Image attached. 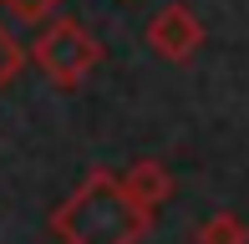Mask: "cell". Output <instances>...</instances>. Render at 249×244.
<instances>
[{"label": "cell", "mask_w": 249, "mask_h": 244, "mask_svg": "<svg viewBox=\"0 0 249 244\" xmlns=\"http://www.w3.org/2000/svg\"><path fill=\"white\" fill-rule=\"evenodd\" d=\"M194 244H249V224L239 214H229V209H219L194 229Z\"/></svg>", "instance_id": "obj_5"}, {"label": "cell", "mask_w": 249, "mask_h": 244, "mask_svg": "<svg viewBox=\"0 0 249 244\" xmlns=\"http://www.w3.org/2000/svg\"><path fill=\"white\" fill-rule=\"evenodd\" d=\"M122 193H127L142 214H158V209L173 198V173H168L158 158H138L127 173H122Z\"/></svg>", "instance_id": "obj_4"}, {"label": "cell", "mask_w": 249, "mask_h": 244, "mask_svg": "<svg viewBox=\"0 0 249 244\" xmlns=\"http://www.w3.org/2000/svg\"><path fill=\"white\" fill-rule=\"evenodd\" d=\"M148 219L112 168H92L61 204L51 209V234L61 244H138L148 234Z\"/></svg>", "instance_id": "obj_1"}, {"label": "cell", "mask_w": 249, "mask_h": 244, "mask_svg": "<svg viewBox=\"0 0 249 244\" xmlns=\"http://www.w3.org/2000/svg\"><path fill=\"white\" fill-rule=\"evenodd\" d=\"M148 46L163 61H188L203 46V20L194 16V5H183V0H178V5H163L148 20Z\"/></svg>", "instance_id": "obj_3"}, {"label": "cell", "mask_w": 249, "mask_h": 244, "mask_svg": "<svg viewBox=\"0 0 249 244\" xmlns=\"http://www.w3.org/2000/svg\"><path fill=\"white\" fill-rule=\"evenodd\" d=\"M26 61H31V51L20 46V41L10 36L5 26H0V92H5V87L20 76V66H26Z\"/></svg>", "instance_id": "obj_7"}, {"label": "cell", "mask_w": 249, "mask_h": 244, "mask_svg": "<svg viewBox=\"0 0 249 244\" xmlns=\"http://www.w3.org/2000/svg\"><path fill=\"white\" fill-rule=\"evenodd\" d=\"M0 5H5L20 26H36V31L46 26V20L61 16V0H0Z\"/></svg>", "instance_id": "obj_6"}, {"label": "cell", "mask_w": 249, "mask_h": 244, "mask_svg": "<svg viewBox=\"0 0 249 244\" xmlns=\"http://www.w3.org/2000/svg\"><path fill=\"white\" fill-rule=\"evenodd\" d=\"M31 61H36V71L46 76L51 87L71 92V87H82L102 66V41L82 26V20L56 16V20H46V31L31 41Z\"/></svg>", "instance_id": "obj_2"}]
</instances>
